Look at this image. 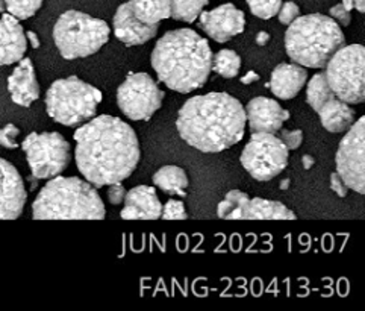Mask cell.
Wrapping results in <instances>:
<instances>
[{
    "label": "cell",
    "mask_w": 365,
    "mask_h": 311,
    "mask_svg": "<svg viewBox=\"0 0 365 311\" xmlns=\"http://www.w3.org/2000/svg\"><path fill=\"white\" fill-rule=\"evenodd\" d=\"M123 203L120 216L125 220H156L161 218L163 203L153 187H133L126 191Z\"/></svg>",
    "instance_id": "e0dca14e"
},
{
    "label": "cell",
    "mask_w": 365,
    "mask_h": 311,
    "mask_svg": "<svg viewBox=\"0 0 365 311\" xmlns=\"http://www.w3.org/2000/svg\"><path fill=\"white\" fill-rule=\"evenodd\" d=\"M343 46L346 37L341 28L323 14L299 16L285 32V49L291 61L308 68H323Z\"/></svg>",
    "instance_id": "5b68a950"
},
{
    "label": "cell",
    "mask_w": 365,
    "mask_h": 311,
    "mask_svg": "<svg viewBox=\"0 0 365 311\" xmlns=\"http://www.w3.org/2000/svg\"><path fill=\"white\" fill-rule=\"evenodd\" d=\"M246 2L252 14L262 20L273 19L282 5V0H246Z\"/></svg>",
    "instance_id": "f546056e"
},
{
    "label": "cell",
    "mask_w": 365,
    "mask_h": 311,
    "mask_svg": "<svg viewBox=\"0 0 365 311\" xmlns=\"http://www.w3.org/2000/svg\"><path fill=\"white\" fill-rule=\"evenodd\" d=\"M255 81H259V75L255 73V71H249V73L246 76L241 78V82L245 83V86H249V83L255 82Z\"/></svg>",
    "instance_id": "74e56055"
},
{
    "label": "cell",
    "mask_w": 365,
    "mask_h": 311,
    "mask_svg": "<svg viewBox=\"0 0 365 311\" xmlns=\"http://www.w3.org/2000/svg\"><path fill=\"white\" fill-rule=\"evenodd\" d=\"M26 40L31 41V46L34 47V49H38V47H40V40H38V37H36V35L32 31L26 32Z\"/></svg>",
    "instance_id": "f35d334b"
},
{
    "label": "cell",
    "mask_w": 365,
    "mask_h": 311,
    "mask_svg": "<svg viewBox=\"0 0 365 311\" xmlns=\"http://www.w3.org/2000/svg\"><path fill=\"white\" fill-rule=\"evenodd\" d=\"M210 0H172V19L176 21L194 23Z\"/></svg>",
    "instance_id": "83f0119b"
},
{
    "label": "cell",
    "mask_w": 365,
    "mask_h": 311,
    "mask_svg": "<svg viewBox=\"0 0 365 311\" xmlns=\"http://www.w3.org/2000/svg\"><path fill=\"white\" fill-rule=\"evenodd\" d=\"M365 117H359L347 129L336 151V173L341 176L349 190L365 193Z\"/></svg>",
    "instance_id": "7c38bea8"
},
{
    "label": "cell",
    "mask_w": 365,
    "mask_h": 311,
    "mask_svg": "<svg viewBox=\"0 0 365 311\" xmlns=\"http://www.w3.org/2000/svg\"><path fill=\"white\" fill-rule=\"evenodd\" d=\"M269 41H270V35L267 34V32L261 31V32L257 35V44H258V46H265Z\"/></svg>",
    "instance_id": "ab89813d"
},
{
    "label": "cell",
    "mask_w": 365,
    "mask_h": 311,
    "mask_svg": "<svg viewBox=\"0 0 365 311\" xmlns=\"http://www.w3.org/2000/svg\"><path fill=\"white\" fill-rule=\"evenodd\" d=\"M324 67L326 79L338 99L354 105L365 101V49L362 44L343 46Z\"/></svg>",
    "instance_id": "ba28073f"
},
{
    "label": "cell",
    "mask_w": 365,
    "mask_h": 311,
    "mask_svg": "<svg viewBox=\"0 0 365 311\" xmlns=\"http://www.w3.org/2000/svg\"><path fill=\"white\" fill-rule=\"evenodd\" d=\"M46 113L64 126H81L96 116L102 91L78 76L56 79L46 93Z\"/></svg>",
    "instance_id": "8992f818"
},
{
    "label": "cell",
    "mask_w": 365,
    "mask_h": 311,
    "mask_svg": "<svg viewBox=\"0 0 365 311\" xmlns=\"http://www.w3.org/2000/svg\"><path fill=\"white\" fill-rule=\"evenodd\" d=\"M35 179H51L63 173L71 160L68 141L59 133H32L21 145Z\"/></svg>",
    "instance_id": "9c48e42d"
},
{
    "label": "cell",
    "mask_w": 365,
    "mask_h": 311,
    "mask_svg": "<svg viewBox=\"0 0 365 311\" xmlns=\"http://www.w3.org/2000/svg\"><path fill=\"white\" fill-rule=\"evenodd\" d=\"M135 17L145 25H160L172 17V0H130Z\"/></svg>",
    "instance_id": "cb8c5ba5"
},
{
    "label": "cell",
    "mask_w": 365,
    "mask_h": 311,
    "mask_svg": "<svg viewBox=\"0 0 365 311\" xmlns=\"http://www.w3.org/2000/svg\"><path fill=\"white\" fill-rule=\"evenodd\" d=\"M160 25H145L133 14L132 2L120 5L113 19V29L118 41L125 46H141L152 40Z\"/></svg>",
    "instance_id": "2e32d148"
},
{
    "label": "cell",
    "mask_w": 365,
    "mask_h": 311,
    "mask_svg": "<svg viewBox=\"0 0 365 311\" xmlns=\"http://www.w3.org/2000/svg\"><path fill=\"white\" fill-rule=\"evenodd\" d=\"M212 70L226 79H232L240 73L241 58L234 51L223 49L212 55Z\"/></svg>",
    "instance_id": "4316f807"
},
{
    "label": "cell",
    "mask_w": 365,
    "mask_h": 311,
    "mask_svg": "<svg viewBox=\"0 0 365 311\" xmlns=\"http://www.w3.org/2000/svg\"><path fill=\"white\" fill-rule=\"evenodd\" d=\"M108 200L113 203V205H120V203L125 202V196H126V188L123 187L121 183H115L108 185Z\"/></svg>",
    "instance_id": "e575fe53"
},
{
    "label": "cell",
    "mask_w": 365,
    "mask_h": 311,
    "mask_svg": "<svg viewBox=\"0 0 365 311\" xmlns=\"http://www.w3.org/2000/svg\"><path fill=\"white\" fill-rule=\"evenodd\" d=\"M307 82H308L307 102L315 113H319V110L326 102L336 98L332 88L329 87V82H327L324 73H315L311 78V81H307Z\"/></svg>",
    "instance_id": "484cf974"
},
{
    "label": "cell",
    "mask_w": 365,
    "mask_h": 311,
    "mask_svg": "<svg viewBox=\"0 0 365 311\" xmlns=\"http://www.w3.org/2000/svg\"><path fill=\"white\" fill-rule=\"evenodd\" d=\"M319 116L323 128L334 134L346 133L356 121L355 110L351 108L350 103L338 98L326 102L319 110Z\"/></svg>",
    "instance_id": "44dd1931"
},
{
    "label": "cell",
    "mask_w": 365,
    "mask_h": 311,
    "mask_svg": "<svg viewBox=\"0 0 365 311\" xmlns=\"http://www.w3.org/2000/svg\"><path fill=\"white\" fill-rule=\"evenodd\" d=\"M19 134L20 129L16 125L8 123L4 129H0V146L6 149H17L19 143L16 141V138Z\"/></svg>",
    "instance_id": "1f68e13d"
},
{
    "label": "cell",
    "mask_w": 365,
    "mask_h": 311,
    "mask_svg": "<svg viewBox=\"0 0 365 311\" xmlns=\"http://www.w3.org/2000/svg\"><path fill=\"white\" fill-rule=\"evenodd\" d=\"M279 131H281V140L288 148V151H294L300 148V145L303 143V133L300 129H296V131L279 129Z\"/></svg>",
    "instance_id": "836d02e7"
},
{
    "label": "cell",
    "mask_w": 365,
    "mask_h": 311,
    "mask_svg": "<svg viewBox=\"0 0 365 311\" xmlns=\"http://www.w3.org/2000/svg\"><path fill=\"white\" fill-rule=\"evenodd\" d=\"M75 160L85 181L96 188L123 183L140 163L135 131L114 116H94L75 133Z\"/></svg>",
    "instance_id": "6da1fadb"
},
{
    "label": "cell",
    "mask_w": 365,
    "mask_h": 311,
    "mask_svg": "<svg viewBox=\"0 0 365 311\" xmlns=\"http://www.w3.org/2000/svg\"><path fill=\"white\" fill-rule=\"evenodd\" d=\"M28 193L19 170L0 158V220H16L26 205Z\"/></svg>",
    "instance_id": "5bb4252c"
},
{
    "label": "cell",
    "mask_w": 365,
    "mask_h": 311,
    "mask_svg": "<svg viewBox=\"0 0 365 311\" xmlns=\"http://www.w3.org/2000/svg\"><path fill=\"white\" fill-rule=\"evenodd\" d=\"M199 26L217 43H226L245 32L246 16L232 4H225L212 11H202Z\"/></svg>",
    "instance_id": "4fadbf2b"
},
{
    "label": "cell",
    "mask_w": 365,
    "mask_h": 311,
    "mask_svg": "<svg viewBox=\"0 0 365 311\" xmlns=\"http://www.w3.org/2000/svg\"><path fill=\"white\" fill-rule=\"evenodd\" d=\"M43 5V0H4V8L8 14L17 20H28L36 14Z\"/></svg>",
    "instance_id": "f1b7e54d"
},
{
    "label": "cell",
    "mask_w": 365,
    "mask_h": 311,
    "mask_svg": "<svg viewBox=\"0 0 365 311\" xmlns=\"http://www.w3.org/2000/svg\"><path fill=\"white\" fill-rule=\"evenodd\" d=\"M53 40L64 59L87 58L108 43L109 26L101 19L70 9L56 20Z\"/></svg>",
    "instance_id": "52a82bcc"
},
{
    "label": "cell",
    "mask_w": 365,
    "mask_h": 311,
    "mask_svg": "<svg viewBox=\"0 0 365 311\" xmlns=\"http://www.w3.org/2000/svg\"><path fill=\"white\" fill-rule=\"evenodd\" d=\"M302 163H303V167H305L307 170H309L311 167L315 164V161H314V158L311 157V155H303V158H302Z\"/></svg>",
    "instance_id": "60d3db41"
},
{
    "label": "cell",
    "mask_w": 365,
    "mask_h": 311,
    "mask_svg": "<svg viewBox=\"0 0 365 311\" xmlns=\"http://www.w3.org/2000/svg\"><path fill=\"white\" fill-rule=\"evenodd\" d=\"M246 123L252 133L276 134L289 118V111L284 110L276 101L269 98H255L246 105Z\"/></svg>",
    "instance_id": "9a60e30c"
},
{
    "label": "cell",
    "mask_w": 365,
    "mask_h": 311,
    "mask_svg": "<svg viewBox=\"0 0 365 311\" xmlns=\"http://www.w3.org/2000/svg\"><path fill=\"white\" fill-rule=\"evenodd\" d=\"M28 49L26 34L20 20L11 14L0 17V66H11L19 63Z\"/></svg>",
    "instance_id": "d6986e66"
},
{
    "label": "cell",
    "mask_w": 365,
    "mask_h": 311,
    "mask_svg": "<svg viewBox=\"0 0 365 311\" xmlns=\"http://www.w3.org/2000/svg\"><path fill=\"white\" fill-rule=\"evenodd\" d=\"M161 218L165 220H185V219H188V214L185 211L184 203H182L180 200L170 199L163 207Z\"/></svg>",
    "instance_id": "4dcf8cb0"
},
{
    "label": "cell",
    "mask_w": 365,
    "mask_h": 311,
    "mask_svg": "<svg viewBox=\"0 0 365 311\" xmlns=\"http://www.w3.org/2000/svg\"><path fill=\"white\" fill-rule=\"evenodd\" d=\"M329 14L338 23V25H341V26H349L350 25L351 14H350L349 9H346L343 6V4H338V5L332 6L331 11H329Z\"/></svg>",
    "instance_id": "d590c367"
},
{
    "label": "cell",
    "mask_w": 365,
    "mask_h": 311,
    "mask_svg": "<svg viewBox=\"0 0 365 311\" xmlns=\"http://www.w3.org/2000/svg\"><path fill=\"white\" fill-rule=\"evenodd\" d=\"M288 185H289V179H285V181L281 184V188H282V190H287Z\"/></svg>",
    "instance_id": "ee69618b"
},
{
    "label": "cell",
    "mask_w": 365,
    "mask_h": 311,
    "mask_svg": "<svg viewBox=\"0 0 365 311\" xmlns=\"http://www.w3.org/2000/svg\"><path fill=\"white\" fill-rule=\"evenodd\" d=\"M153 184L165 195H178L185 198V190L188 187V176L184 169L178 165H164L153 175Z\"/></svg>",
    "instance_id": "603a6c76"
},
{
    "label": "cell",
    "mask_w": 365,
    "mask_h": 311,
    "mask_svg": "<svg viewBox=\"0 0 365 311\" xmlns=\"http://www.w3.org/2000/svg\"><path fill=\"white\" fill-rule=\"evenodd\" d=\"M343 6L346 8V9H349L350 11V13H351V9H354L355 8V4H354V0H343Z\"/></svg>",
    "instance_id": "7bdbcfd3"
},
{
    "label": "cell",
    "mask_w": 365,
    "mask_h": 311,
    "mask_svg": "<svg viewBox=\"0 0 365 311\" xmlns=\"http://www.w3.org/2000/svg\"><path fill=\"white\" fill-rule=\"evenodd\" d=\"M158 79L176 93L202 88L212 71V51L206 39L192 29H175L158 40L152 52Z\"/></svg>",
    "instance_id": "3957f363"
},
{
    "label": "cell",
    "mask_w": 365,
    "mask_h": 311,
    "mask_svg": "<svg viewBox=\"0 0 365 311\" xmlns=\"http://www.w3.org/2000/svg\"><path fill=\"white\" fill-rule=\"evenodd\" d=\"M247 220H296L297 216L282 202L261 198L250 199L245 213Z\"/></svg>",
    "instance_id": "7402d4cb"
},
{
    "label": "cell",
    "mask_w": 365,
    "mask_h": 311,
    "mask_svg": "<svg viewBox=\"0 0 365 311\" xmlns=\"http://www.w3.org/2000/svg\"><path fill=\"white\" fill-rule=\"evenodd\" d=\"M279 21L282 23V25H289V23H293L299 16H300V8L294 4V2H285L279 8L277 14Z\"/></svg>",
    "instance_id": "d6a6232c"
},
{
    "label": "cell",
    "mask_w": 365,
    "mask_h": 311,
    "mask_svg": "<svg viewBox=\"0 0 365 311\" xmlns=\"http://www.w3.org/2000/svg\"><path fill=\"white\" fill-rule=\"evenodd\" d=\"M308 81V70L299 64H279L272 71L269 87L276 98L282 101L294 99Z\"/></svg>",
    "instance_id": "ffe728a7"
},
{
    "label": "cell",
    "mask_w": 365,
    "mask_h": 311,
    "mask_svg": "<svg viewBox=\"0 0 365 311\" xmlns=\"http://www.w3.org/2000/svg\"><path fill=\"white\" fill-rule=\"evenodd\" d=\"M176 129L191 148L217 153L235 146L245 137L246 111L227 93L194 96L179 110Z\"/></svg>",
    "instance_id": "7a4b0ae2"
},
{
    "label": "cell",
    "mask_w": 365,
    "mask_h": 311,
    "mask_svg": "<svg viewBox=\"0 0 365 311\" xmlns=\"http://www.w3.org/2000/svg\"><path fill=\"white\" fill-rule=\"evenodd\" d=\"M288 155V148L274 134L252 133L240 161L257 181H272L287 169Z\"/></svg>",
    "instance_id": "30bf717a"
},
{
    "label": "cell",
    "mask_w": 365,
    "mask_h": 311,
    "mask_svg": "<svg viewBox=\"0 0 365 311\" xmlns=\"http://www.w3.org/2000/svg\"><path fill=\"white\" fill-rule=\"evenodd\" d=\"M331 188L335 191V195L339 198H346L349 193V187L344 184V181L341 179L336 172L331 175Z\"/></svg>",
    "instance_id": "8d00e7d4"
},
{
    "label": "cell",
    "mask_w": 365,
    "mask_h": 311,
    "mask_svg": "<svg viewBox=\"0 0 365 311\" xmlns=\"http://www.w3.org/2000/svg\"><path fill=\"white\" fill-rule=\"evenodd\" d=\"M354 4L361 14L365 13V0H354Z\"/></svg>",
    "instance_id": "b9f144b4"
},
{
    "label": "cell",
    "mask_w": 365,
    "mask_h": 311,
    "mask_svg": "<svg viewBox=\"0 0 365 311\" xmlns=\"http://www.w3.org/2000/svg\"><path fill=\"white\" fill-rule=\"evenodd\" d=\"M8 91L11 101L28 108L40 98V86L36 81L35 68L29 58H21L20 64L8 78Z\"/></svg>",
    "instance_id": "ac0fdd59"
},
{
    "label": "cell",
    "mask_w": 365,
    "mask_h": 311,
    "mask_svg": "<svg viewBox=\"0 0 365 311\" xmlns=\"http://www.w3.org/2000/svg\"><path fill=\"white\" fill-rule=\"evenodd\" d=\"M250 198L240 190H230L226 198L218 203L217 216L226 220H242Z\"/></svg>",
    "instance_id": "d4e9b609"
},
{
    "label": "cell",
    "mask_w": 365,
    "mask_h": 311,
    "mask_svg": "<svg viewBox=\"0 0 365 311\" xmlns=\"http://www.w3.org/2000/svg\"><path fill=\"white\" fill-rule=\"evenodd\" d=\"M164 91L149 73H129L117 90V105L133 122L150 121L161 108Z\"/></svg>",
    "instance_id": "8fae6325"
},
{
    "label": "cell",
    "mask_w": 365,
    "mask_h": 311,
    "mask_svg": "<svg viewBox=\"0 0 365 311\" xmlns=\"http://www.w3.org/2000/svg\"><path fill=\"white\" fill-rule=\"evenodd\" d=\"M103 200L88 181L76 176H55L32 203L35 220H103Z\"/></svg>",
    "instance_id": "277c9868"
}]
</instances>
